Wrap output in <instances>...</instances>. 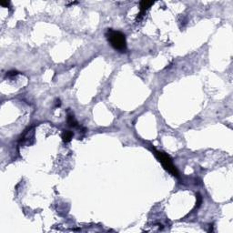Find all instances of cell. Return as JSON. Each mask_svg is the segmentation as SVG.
<instances>
[{
	"mask_svg": "<svg viewBox=\"0 0 233 233\" xmlns=\"http://www.w3.org/2000/svg\"><path fill=\"white\" fill-rule=\"evenodd\" d=\"M152 151L154 152L156 158L159 160V162L161 163L163 168H164L166 170H168L170 174L175 176V177H179L178 169L176 168V167L174 166L173 162H172L171 159L169 158L168 155H167L165 152H163V151H159V150H157L155 148H153Z\"/></svg>",
	"mask_w": 233,
	"mask_h": 233,
	"instance_id": "cell-2",
	"label": "cell"
},
{
	"mask_svg": "<svg viewBox=\"0 0 233 233\" xmlns=\"http://www.w3.org/2000/svg\"><path fill=\"white\" fill-rule=\"evenodd\" d=\"M196 197H197V205H196V207L199 208V207L200 206L201 202H202V198H201L200 194H199V193L196 195Z\"/></svg>",
	"mask_w": 233,
	"mask_h": 233,
	"instance_id": "cell-6",
	"label": "cell"
},
{
	"mask_svg": "<svg viewBox=\"0 0 233 233\" xmlns=\"http://www.w3.org/2000/svg\"><path fill=\"white\" fill-rule=\"evenodd\" d=\"M73 132L72 131H69V130H64L62 134V140L64 141L65 143H68L70 142L72 137H73Z\"/></svg>",
	"mask_w": 233,
	"mask_h": 233,
	"instance_id": "cell-4",
	"label": "cell"
},
{
	"mask_svg": "<svg viewBox=\"0 0 233 233\" xmlns=\"http://www.w3.org/2000/svg\"><path fill=\"white\" fill-rule=\"evenodd\" d=\"M106 36L113 48L120 52L126 51L127 42H126V37L123 33L113 29H108L106 33Z\"/></svg>",
	"mask_w": 233,
	"mask_h": 233,
	"instance_id": "cell-1",
	"label": "cell"
},
{
	"mask_svg": "<svg viewBox=\"0 0 233 233\" xmlns=\"http://www.w3.org/2000/svg\"><path fill=\"white\" fill-rule=\"evenodd\" d=\"M154 4V2L152 1H146V0H144V1H141L140 4V14L137 15V20H140L142 16H144V14L146 13V11L151 7Z\"/></svg>",
	"mask_w": 233,
	"mask_h": 233,
	"instance_id": "cell-3",
	"label": "cell"
},
{
	"mask_svg": "<svg viewBox=\"0 0 233 233\" xmlns=\"http://www.w3.org/2000/svg\"><path fill=\"white\" fill-rule=\"evenodd\" d=\"M18 74V72L16 70H11L9 72H8L7 76H8V77H15V76H16Z\"/></svg>",
	"mask_w": 233,
	"mask_h": 233,
	"instance_id": "cell-7",
	"label": "cell"
},
{
	"mask_svg": "<svg viewBox=\"0 0 233 233\" xmlns=\"http://www.w3.org/2000/svg\"><path fill=\"white\" fill-rule=\"evenodd\" d=\"M67 124H68L69 127H71V128L78 127V122L75 119L73 114H68L67 115Z\"/></svg>",
	"mask_w": 233,
	"mask_h": 233,
	"instance_id": "cell-5",
	"label": "cell"
},
{
	"mask_svg": "<svg viewBox=\"0 0 233 233\" xmlns=\"http://www.w3.org/2000/svg\"><path fill=\"white\" fill-rule=\"evenodd\" d=\"M0 5H3V7H5V8H8V5H9V2H8V1H1V2H0Z\"/></svg>",
	"mask_w": 233,
	"mask_h": 233,
	"instance_id": "cell-8",
	"label": "cell"
},
{
	"mask_svg": "<svg viewBox=\"0 0 233 233\" xmlns=\"http://www.w3.org/2000/svg\"><path fill=\"white\" fill-rule=\"evenodd\" d=\"M56 107H59V106L61 105V101H60V100H59V99H58V100H56Z\"/></svg>",
	"mask_w": 233,
	"mask_h": 233,
	"instance_id": "cell-9",
	"label": "cell"
}]
</instances>
